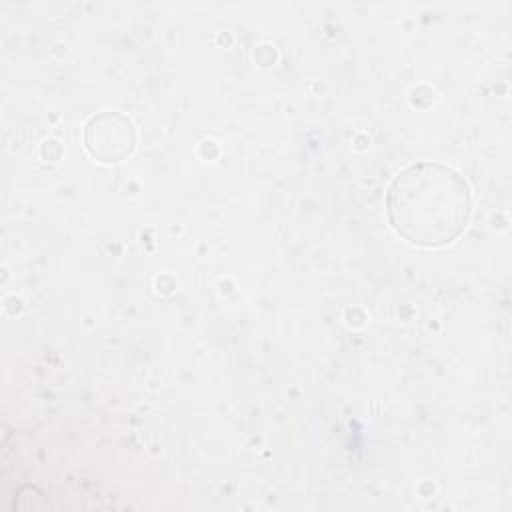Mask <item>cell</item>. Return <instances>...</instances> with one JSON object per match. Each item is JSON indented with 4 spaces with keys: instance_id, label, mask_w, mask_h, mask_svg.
<instances>
[{
    "instance_id": "cell-1",
    "label": "cell",
    "mask_w": 512,
    "mask_h": 512,
    "mask_svg": "<svg viewBox=\"0 0 512 512\" xmlns=\"http://www.w3.org/2000/svg\"><path fill=\"white\" fill-rule=\"evenodd\" d=\"M470 194L466 182L440 164L406 168L388 192V216L398 234L422 246L454 240L466 226Z\"/></svg>"
}]
</instances>
